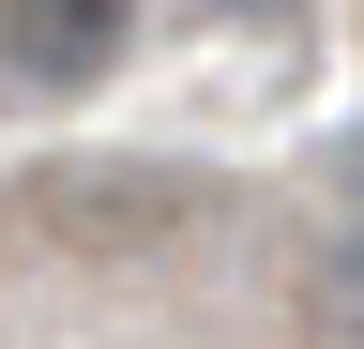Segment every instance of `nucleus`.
<instances>
[{
	"mask_svg": "<svg viewBox=\"0 0 364 349\" xmlns=\"http://www.w3.org/2000/svg\"><path fill=\"white\" fill-rule=\"evenodd\" d=\"M136 46V0H0V76H31V92H91Z\"/></svg>",
	"mask_w": 364,
	"mask_h": 349,
	"instance_id": "1",
	"label": "nucleus"
},
{
	"mask_svg": "<svg viewBox=\"0 0 364 349\" xmlns=\"http://www.w3.org/2000/svg\"><path fill=\"white\" fill-rule=\"evenodd\" d=\"M334 167H349V213H364V137H349V152H334Z\"/></svg>",
	"mask_w": 364,
	"mask_h": 349,
	"instance_id": "3",
	"label": "nucleus"
},
{
	"mask_svg": "<svg viewBox=\"0 0 364 349\" xmlns=\"http://www.w3.org/2000/svg\"><path fill=\"white\" fill-rule=\"evenodd\" d=\"M334 304H349V319H364V213H349V228H334Z\"/></svg>",
	"mask_w": 364,
	"mask_h": 349,
	"instance_id": "2",
	"label": "nucleus"
}]
</instances>
